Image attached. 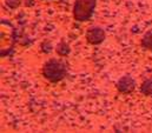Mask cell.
<instances>
[{
	"instance_id": "1",
	"label": "cell",
	"mask_w": 152,
	"mask_h": 133,
	"mask_svg": "<svg viewBox=\"0 0 152 133\" xmlns=\"http://www.w3.org/2000/svg\"><path fill=\"white\" fill-rule=\"evenodd\" d=\"M67 74V66L57 59H50L42 66V75L51 83H58L63 80Z\"/></svg>"
},
{
	"instance_id": "2",
	"label": "cell",
	"mask_w": 152,
	"mask_h": 133,
	"mask_svg": "<svg viewBox=\"0 0 152 133\" xmlns=\"http://www.w3.org/2000/svg\"><path fill=\"white\" fill-rule=\"evenodd\" d=\"M15 39L17 34L14 27L6 19H1V57H6L12 52Z\"/></svg>"
},
{
	"instance_id": "3",
	"label": "cell",
	"mask_w": 152,
	"mask_h": 133,
	"mask_svg": "<svg viewBox=\"0 0 152 133\" xmlns=\"http://www.w3.org/2000/svg\"><path fill=\"white\" fill-rule=\"evenodd\" d=\"M97 0H76L73 5V17L77 21H86L93 15Z\"/></svg>"
},
{
	"instance_id": "4",
	"label": "cell",
	"mask_w": 152,
	"mask_h": 133,
	"mask_svg": "<svg viewBox=\"0 0 152 133\" xmlns=\"http://www.w3.org/2000/svg\"><path fill=\"white\" fill-rule=\"evenodd\" d=\"M105 31L100 27H97V26H93V27H90L86 32V40L92 44V45H98V44H102L104 40H105Z\"/></svg>"
},
{
	"instance_id": "5",
	"label": "cell",
	"mask_w": 152,
	"mask_h": 133,
	"mask_svg": "<svg viewBox=\"0 0 152 133\" xmlns=\"http://www.w3.org/2000/svg\"><path fill=\"white\" fill-rule=\"evenodd\" d=\"M117 90L120 92V93H125V94H127V93H131L133 90H134V87H136V81H134V79L131 77V75H124V77H121L119 80H118V83H117Z\"/></svg>"
},
{
	"instance_id": "6",
	"label": "cell",
	"mask_w": 152,
	"mask_h": 133,
	"mask_svg": "<svg viewBox=\"0 0 152 133\" xmlns=\"http://www.w3.org/2000/svg\"><path fill=\"white\" fill-rule=\"evenodd\" d=\"M140 91H142V93L145 94V96H152V78L146 79V80L142 84Z\"/></svg>"
},
{
	"instance_id": "7",
	"label": "cell",
	"mask_w": 152,
	"mask_h": 133,
	"mask_svg": "<svg viewBox=\"0 0 152 133\" xmlns=\"http://www.w3.org/2000/svg\"><path fill=\"white\" fill-rule=\"evenodd\" d=\"M142 46L146 50H152V30L149 31L148 33H145V35L143 37Z\"/></svg>"
},
{
	"instance_id": "8",
	"label": "cell",
	"mask_w": 152,
	"mask_h": 133,
	"mask_svg": "<svg viewBox=\"0 0 152 133\" xmlns=\"http://www.w3.org/2000/svg\"><path fill=\"white\" fill-rule=\"evenodd\" d=\"M57 52L60 54V56H67L70 53V47L69 45H66L65 42H60L57 47Z\"/></svg>"
}]
</instances>
